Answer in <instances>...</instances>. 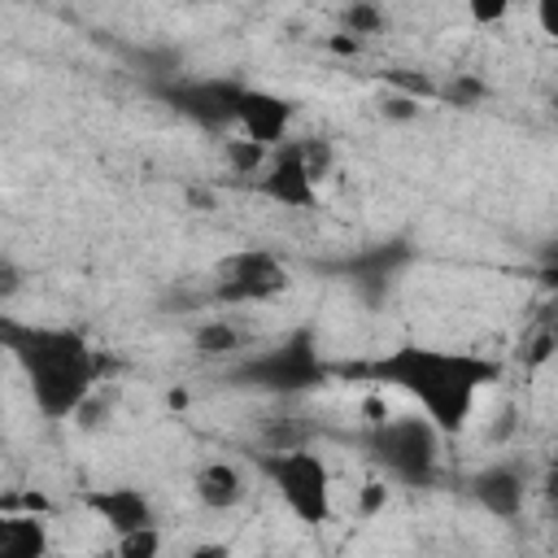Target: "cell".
<instances>
[{"label":"cell","mask_w":558,"mask_h":558,"mask_svg":"<svg viewBox=\"0 0 558 558\" xmlns=\"http://www.w3.org/2000/svg\"><path fill=\"white\" fill-rule=\"evenodd\" d=\"M375 379L414 397L418 414H427L440 427V436H449V432H462L466 418L475 414L480 388L497 379V362H484L475 353H453V349L401 344L375 362Z\"/></svg>","instance_id":"6da1fadb"},{"label":"cell","mask_w":558,"mask_h":558,"mask_svg":"<svg viewBox=\"0 0 558 558\" xmlns=\"http://www.w3.org/2000/svg\"><path fill=\"white\" fill-rule=\"evenodd\" d=\"M13 353L26 371L35 410L48 418H74L78 405L96 392L100 357L70 327H26L13 336Z\"/></svg>","instance_id":"7a4b0ae2"},{"label":"cell","mask_w":558,"mask_h":558,"mask_svg":"<svg viewBox=\"0 0 558 558\" xmlns=\"http://www.w3.org/2000/svg\"><path fill=\"white\" fill-rule=\"evenodd\" d=\"M371 458L405 484H427L440 453V427L427 414H392L371 423Z\"/></svg>","instance_id":"3957f363"},{"label":"cell","mask_w":558,"mask_h":558,"mask_svg":"<svg viewBox=\"0 0 558 558\" xmlns=\"http://www.w3.org/2000/svg\"><path fill=\"white\" fill-rule=\"evenodd\" d=\"M270 480L283 497V506L292 510V519L301 523H327L331 519V471L314 449H279L270 458Z\"/></svg>","instance_id":"277c9868"},{"label":"cell","mask_w":558,"mask_h":558,"mask_svg":"<svg viewBox=\"0 0 558 558\" xmlns=\"http://www.w3.org/2000/svg\"><path fill=\"white\" fill-rule=\"evenodd\" d=\"M288 288V266L266 253V248H244V253H231L222 266H218V283L214 292L231 305H253V301H270Z\"/></svg>","instance_id":"5b68a950"},{"label":"cell","mask_w":558,"mask_h":558,"mask_svg":"<svg viewBox=\"0 0 558 558\" xmlns=\"http://www.w3.org/2000/svg\"><path fill=\"white\" fill-rule=\"evenodd\" d=\"M262 196H270L275 205H288V209H314L318 179L310 174L301 144H279L270 153V161L262 166Z\"/></svg>","instance_id":"8992f818"},{"label":"cell","mask_w":558,"mask_h":558,"mask_svg":"<svg viewBox=\"0 0 558 558\" xmlns=\"http://www.w3.org/2000/svg\"><path fill=\"white\" fill-rule=\"evenodd\" d=\"M292 118H296L292 100H283V96H275L266 87H240V96H235V122H240V131L248 140L266 144V148H279L288 140Z\"/></svg>","instance_id":"52a82bcc"},{"label":"cell","mask_w":558,"mask_h":558,"mask_svg":"<svg viewBox=\"0 0 558 558\" xmlns=\"http://www.w3.org/2000/svg\"><path fill=\"white\" fill-rule=\"evenodd\" d=\"M87 506L105 519V527L113 536H126V532L153 523V506H148V497L140 488H105V493H92Z\"/></svg>","instance_id":"ba28073f"},{"label":"cell","mask_w":558,"mask_h":558,"mask_svg":"<svg viewBox=\"0 0 558 558\" xmlns=\"http://www.w3.org/2000/svg\"><path fill=\"white\" fill-rule=\"evenodd\" d=\"M471 493L497 519H514L523 510V480H519L514 466H488V471H480L475 484H471Z\"/></svg>","instance_id":"9c48e42d"},{"label":"cell","mask_w":558,"mask_h":558,"mask_svg":"<svg viewBox=\"0 0 558 558\" xmlns=\"http://www.w3.org/2000/svg\"><path fill=\"white\" fill-rule=\"evenodd\" d=\"M192 488H196V501H201L205 510H235V506L244 501V475H240L231 462H209V466H201L196 480H192Z\"/></svg>","instance_id":"30bf717a"},{"label":"cell","mask_w":558,"mask_h":558,"mask_svg":"<svg viewBox=\"0 0 558 558\" xmlns=\"http://www.w3.org/2000/svg\"><path fill=\"white\" fill-rule=\"evenodd\" d=\"M257 375H266L275 388H301L310 375H318L314 353H310V340H305V336H296L292 344H283L279 353H270V357L257 366Z\"/></svg>","instance_id":"8fae6325"},{"label":"cell","mask_w":558,"mask_h":558,"mask_svg":"<svg viewBox=\"0 0 558 558\" xmlns=\"http://www.w3.org/2000/svg\"><path fill=\"white\" fill-rule=\"evenodd\" d=\"M48 554V523L35 514H4L0 519V558H39Z\"/></svg>","instance_id":"7c38bea8"},{"label":"cell","mask_w":558,"mask_h":558,"mask_svg":"<svg viewBox=\"0 0 558 558\" xmlns=\"http://www.w3.org/2000/svg\"><path fill=\"white\" fill-rule=\"evenodd\" d=\"M192 344H196V353H205V357L235 353V349H240V327H235V323H227V318H209V323H201V327H196Z\"/></svg>","instance_id":"4fadbf2b"},{"label":"cell","mask_w":558,"mask_h":558,"mask_svg":"<svg viewBox=\"0 0 558 558\" xmlns=\"http://www.w3.org/2000/svg\"><path fill=\"white\" fill-rule=\"evenodd\" d=\"M384 31V9L375 0H349L344 4V35L353 39H371Z\"/></svg>","instance_id":"5bb4252c"},{"label":"cell","mask_w":558,"mask_h":558,"mask_svg":"<svg viewBox=\"0 0 558 558\" xmlns=\"http://www.w3.org/2000/svg\"><path fill=\"white\" fill-rule=\"evenodd\" d=\"M270 153H275V148H266V144L248 140V135L227 140V161H231V170H235V174H262V166L270 161Z\"/></svg>","instance_id":"9a60e30c"},{"label":"cell","mask_w":558,"mask_h":558,"mask_svg":"<svg viewBox=\"0 0 558 558\" xmlns=\"http://www.w3.org/2000/svg\"><path fill=\"white\" fill-rule=\"evenodd\" d=\"M157 549H161L157 523H148V527H135V532L118 536V554H122V558H153Z\"/></svg>","instance_id":"2e32d148"},{"label":"cell","mask_w":558,"mask_h":558,"mask_svg":"<svg viewBox=\"0 0 558 558\" xmlns=\"http://www.w3.org/2000/svg\"><path fill=\"white\" fill-rule=\"evenodd\" d=\"M296 144H301V157H305L310 174L323 183V179L331 174V166H336V153H331V144H327V140H314V135H310V140H296Z\"/></svg>","instance_id":"e0dca14e"},{"label":"cell","mask_w":558,"mask_h":558,"mask_svg":"<svg viewBox=\"0 0 558 558\" xmlns=\"http://www.w3.org/2000/svg\"><path fill=\"white\" fill-rule=\"evenodd\" d=\"M384 506H388V484H384V480H366V484L357 488V514L371 519V514H379Z\"/></svg>","instance_id":"ac0fdd59"},{"label":"cell","mask_w":558,"mask_h":558,"mask_svg":"<svg viewBox=\"0 0 558 558\" xmlns=\"http://www.w3.org/2000/svg\"><path fill=\"white\" fill-rule=\"evenodd\" d=\"M462 4H466L471 22H480V26H493L514 9V0H462Z\"/></svg>","instance_id":"d6986e66"},{"label":"cell","mask_w":558,"mask_h":558,"mask_svg":"<svg viewBox=\"0 0 558 558\" xmlns=\"http://www.w3.org/2000/svg\"><path fill=\"white\" fill-rule=\"evenodd\" d=\"M532 13H536V26L549 39H558V0H532Z\"/></svg>","instance_id":"ffe728a7"},{"label":"cell","mask_w":558,"mask_h":558,"mask_svg":"<svg viewBox=\"0 0 558 558\" xmlns=\"http://www.w3.org/2000/svg\"><path fill=\"white\" fill-rule=\"evenodd\" d=\"M384 113L388 118H418V100H410V96H392V100H384Z\"/></svg>","instance_id":"44dd1931"},{"label":"cell","mask_w":558,"mask_h":558,"mask_svg":"<svg viewBox=\"0 0 558 558\" xmlns=\"http://www.w3.org/2000/svg\"><path fill=\"white\" fill-rule=\"evenodd\" d=\"M541 266H545V275H558V240H554V244H545Z\"/></svg>","instance_id":"7402d4cb"},{"label":"cell","mask_w":558,"mask_h":558,"mask_svg":"<svg viewBox=\"0 0 558 558\" xmlns=\"http://www.w3.org/2000/svg\"><path fill=\"white\" fill-rule=\"evenodd\" d=\"M545 497H549V501L558 506V462H554V466L545 471Z\"/></svg>","instance_id":"603a6c76"}]
</instances>
